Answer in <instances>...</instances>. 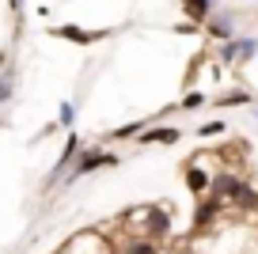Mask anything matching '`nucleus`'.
<instances>
[{
  "label": "nucleus",
  "mask_w": 258,
  "mask_h": 254,
  "mask_svg": "<svg viewBox=\"0 0 258 254\" xmlns=\"http://www.w3.org/2000/svg\"><path fill=\"white\" fill-rule=\"evenodd\" d=\"M202 103H205V95H202V91H190V95L182 99V106H186V110H194V106H202Z\"/></svg>",
  "instance_id": "4468645a"
},
{
  "label": "nucleus",
  "mask_w": 258,
  "mask_h": 254,
  "mask_svg": "<svg viewBox=\"0 0 258 254\" xmlns=\"http://www.w3.org/2000/svg\"><path fill=\"white\" fill-rule=\"evenodd\" d=\"M57 38H69V42H80V46H88V42H95V38H103L106 31H80L76 23H69V27H57Z\"/></svg>",
  "instance_id": "0eeeda50"
},
{
  "label": "nucleus",
  "mask_w": 258,
  "mask_h": 254,
  "mask_svg": "<svg viewBox=\"0 0 258 254\" xmlns=\"http://www.w3.org/2000/svg\"><path fill=\"white\" fill-rule=\"evenodd\" d=\"M125 254H156V246H152V243L145 239V243H133V246H129Z\"/></svg>",
  "instance_id": "2eb2a0df"
},
{
  "label": "nucleus",
  "mask_w": 258,
  "mask_h": 254,
  "mask_svg": "<svg viewBox=\"0 0 258 254\" xmlns=\"http://www.w3.org/2000/svg\"><path fill=\"white\" fill-rule=\"evenodd\" d=\"M220 209H224V201H220L217 194H209V190H205V194H202V201H198V213H194V231L209 228V224L220 216Z\"/></svg>",
  "instance_id": "20e7f679"
},
{
  "label": "nucleus",
  "mask_w": 258,
  "mask_h": 254,
  "mask_svg": "<svg viewBox=\"0 0 258 254\" xmlns=\"http://www.w3.org/2000/svg\"><path fill=\"white\" fill-rule=\"evenodd\" d=\"M254 53H258V38H224L220 42V65L250 61Z\"/></svg>",
  "instance_id": "f03ea898"
},
{
  "label": "nucleus",
  "mask_w": 258,
  "mask_h": 254,
  "mask_svg": "<svg viewBox=\"0 0 258 254\" xmlns=\"http://www.w3.org/2000/svg\"><path fill=\"white\" fill-rule=\"evenodd\" d=\"M76 148H80V137H76V133H69V141H64V152L57 156V167H53V175H49V182H57V178H61L64 171H69V163L76 159Z\"/></svg>",
  "instance_id": "39448f33"
},
{
  "label": "nucleus",
  "mask_w": 258,
  "mask_h": 254,
  "mask_svg": "<svg viewBox=\"0 0 258 254\" xmlns=\"http://www.w3.org/2000/svg\"><path fill=\"white\" fill-rule=\"evenodd\" d=\"M254 209H258V205H254Z\"/></svg>",
  "instance_id": "412c9836"
},
{
  "label": "nucleus",
  "mask_w": 258,
  "mask_h": 254,
  "mask_svg": "<svg viewBox=\"0 0 258 254\" xmlns=\"http://www.w3.org/2000/svg\"><path fill=\"white\" fill-rule=\"evenodd\" d=\"M224 133V121H209V125H198V137H220Z\"/></svg>",
  "instance_id": "f8f14e48"
},
{
  "label": "nucleus",
  "mask_w": 258,
  "mask_h": 254,
  "mask_svg": "<svg viewBox=\"0 0 258 254\" xmlns=\"http://www.w3.org/2000/svg\"><path fill=\"white\" fill-rule=\"evenodd\" d=\"M8 91H12V84H8V80H0V103L8 99Z\"/></svg>",
  "instance_id": "a211bd4d"
},
{
  "label": "nucleus",
  "mask_w": 258,
  "mask_h": 254,
  "mask_svg": "<svg viewBox=\"0 0 258 254\" xmlns=\"http://www.w3.org/2000/svg\"><path fill=\"white\" fill-rule=\"evenodd\" d=\"M186 190H190L194 198H202V194L209 190V175H205L202 167H186Z\"/></svg>",
  "instance_id": "9d476101"
},
{
  "label": "nucleus",
  "mask_w": 258,
  "mask_h": 254,
  "mask_svg": "<svg viewBox=\"0 0 258 254\" xmlns=\"http://www.w3.org/2000/svg\"><path fill=\"white\" fill-rule=\"evenodd\" d=\"M175 31H178V34H194V31H198V23H190V19H186V23H178Z\"/></svg>",
  "instance_id": "f3484780"
},
{
  "label": "nucleus",
  "mask_w": 258,
  "mask_h": 254,
  "mask_svg": "<svg viewBox=\"0 0 258 254\" xmlns=\"http://www.w3.org/2000/svg\"><path fill=\"white\" fill-rule=\"evenodd\" d=\"M182 16L190 19V23L202 27L205 19L213 16V0H182Z\"/></svg>",
  "instance_id": "423d86ee"
},
{
  "label": "nucleus",
  "mask_w": 258,
  "mask_h": 254,
  "mask_svg": "<svg viewBox=\"0 0 258 254\" xmlns=\"http://www.w3.org/2000/svg\"><path fill=\"white\" fill-rule=\"evenodd\" d=\"M254 118H258V110H254Z\"/></svg>",
  "instance_id": "aec40b11"
},
{
  "label": "nucleus",
  "mask_w": 258,
  "mask_h": 254,
  "mask_svg": "<svg viewBox=\"0 0 258 254\" xmlns=\"http://www.w3.org/2000/svg\"><path fill=\"white\" fill-rule=\"evenodd\" d=\"M8 4H12V8H19V0H8Z\"/></svg>",
  "instance_id": "6ab92c4d"
},
{
  "label": "nucleus",
  "mask_w": 258,
  "mask_h": 254,
  "mask_svg": "<svg viewBox=\"0 0 258 254\" xmlns=\"http://www.w3.org/2000/svg\"><path fill=\"white\" fill-rule=\"evenodd\" d=\"M243 186L247 182H243L239 175H232V171H220V175L209 178V194H217L220 201H235V194H239Z\"/></svg>",
  "instance_id": "7ed1b4c3"
},
{
  "label": "nucleus",
  "mask_w": 258,
  "mask_h": 254,
  "mask_svg": "<svg viewBox=\"0 0 258 254\" xmlns=\"http://www.w3.org/2000/svg\"><path fill=\"white\" fill-rule=\"evenodd\" d=\"M178 129L175 125H160V129H148V133H141V144H175L178 141Z\"/></svg>",
  "instance_id": "1a4fd4ad"
},
{
  "label": "nucleus",
  "mask_w": 258,
  "mask_h": 254,
  "mask_svg": "<svg viewBox=\"0 0 258 254\" xmlns=\"http://www.w3.org/2000/svg\"><path fill=\"white\" fill-rule=\"evenodd\" d=\"M205 23H209V34H213V38H220V42L235 34V23H232V16H228V12H220V16H209Z\"/></svg>",
  "instance_id": "6e6552de"
},
{
  "label": "nucleus",
  "mask_w": 258,
  "mask_h": 254,
  "mask_svg": "<svg viewBox=\"0 0 258 254\" xmlns=\"http://www.w3.org/2000/svg\"><path fill=\"white\" fill-rule=\"evenodd\" d=\"M121 163V156H114V152H106V148H91V152H84L80 159H73V171H64V182H76L80 175H91V171H99V167H118Z\"/></svg>",
  "instance_id": "f257e3e1"
},
{
  "label": "nucleus",
  "mask_w": 258,
  "mask_h": 254,
  "mask_svg": "<svg viewBox=\"0 0 258 254\" xmlns=\"http://www.w3.org/2000/svg\"><path fill=\"white\" fill-rule=\"evenodd\" d=\"M141 125H145V121H129V125L114 129V137H137V133H141Z\"/></svg>",
  "instance_id": "ddd939ff"
},
{
  "label": "nucleus",
  "mask_w": 258,
  "mask_h": 254,
  "mask_svg": "<svg viewBox=\"0 0 258 254\" xmlns=\"http://www.w3.org/2000/svg\"><path fill=\"white\" fill-rule=\"evenodd\" d=\"M243 103H250L247 91H232V95H220L217 99V106H243Z\"/></svg>",
  "instance_id": "9b49d317"
},
{
  "label": "nucleus",
  "mask_w": 258,
  "mask_h": 254,
  "mask_svg": "<svg viewBox=\"0 0 258 254\" xmlns=\"http://www.w3.org/2000/svg\"><path fill=\"white\" fill-rule=\"evenodd\" d=\"M73 118H76V114H73V106H69V103H61V125H73Z\"/></svg>",
  "instance_id": "dca6fc26"
}]
</instances>
